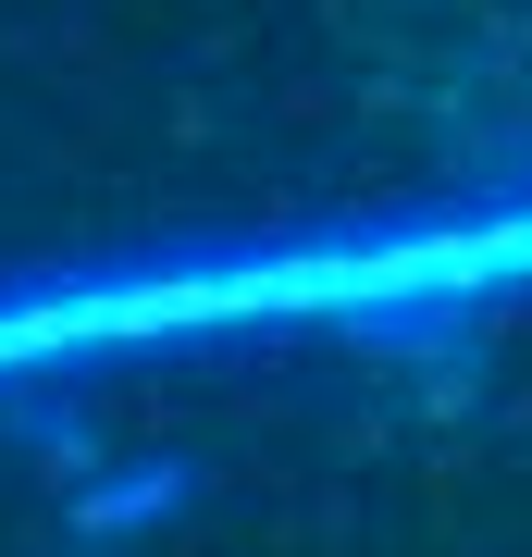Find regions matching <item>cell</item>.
<instances>
[{"label":"cell","instance_id":"6da1fadb","mask_svg":"<svg viewBox=\"0 0 532 557\" xmlns=\"http://www.w3.org/2000/svg\"><path fill=\"white\" fill-rule=\"evenodd\" d=\"M186 508V471L149 458V471H112L99 496H75V533H124V520H174Z\"/></svg>","mask_w":532,"mask_h":557}]
</instances>
